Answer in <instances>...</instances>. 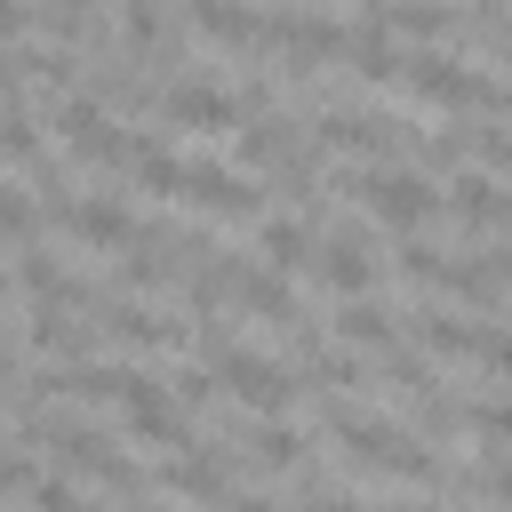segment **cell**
Returning <instances> with one entry per match:
<instances>
[{"label":"cell","mask_w":512,"mask_h":512,"mask_svg":"<svg viewBox=\"0 0 512 512\" xmlns=\"http://www.w3.org/2000/svg\"><path fill=\"white\" fill-rule=\"evenodd\" d=\"M328 432L344 440V456L376 464V472H400V480H440V464L416 448L408 424H376V416H352V408H328Z\"/></svg>","instance_id":"obj_1"},{"label":"cell","mask_w":512,"mask_h":512,"mask_svg":"<svg viewBox=\"0 0 512 512\" xmlns=\"http://www.w3.org/2000/svg\"><path fill=\"white\" fill-rule=\"evenodd\" d=\"M344 192H360V208L368 216H384V224H400V232H424L432 216H440V192L424 184V176H408V168H368V176H352Z\"/></svg>","instance_id":"obj_2"},{"label":"cell","mask_w":512,"mask_h":512,"mask_svg":"<svg viewBox=\"0 0 512 512\" xmlns=\"http://www.w3.org/2000/svg\"><path fill=\"white\" fill-rule=\"evenodd\" d=\"M400 80H408L424 104H448V112H464V104H472V112H496V80H488V72H464V64H456V56H440V48L408 56V64H400Z\"/></svg>","instance_id":"obj_3"},{"label":"cell","mask_w":512,"mask_h":512,"mask_svg":"<svg viewBox=\"0 0 512 512\" xmlns=\"http://www.w3.org/2000/svg\"><path fill=\"white\" fill-rule=\"evenodd\" d=\"M216 384H224L240 408H256V416H280V408L296 400L288 368H280V360H264V352H240V344H224V352H216Z\"/></svg>","instance_id":"obj_4"},{"label":"cell","mask_w":512,"mask_h":512,"mask_svg":"<svg viewBox=\"0 0 512 512\" xmlns=\"http://www.w3.org/2000/svg\"><path fill=\"white\" fill-rule=\"evenodd\" d=\"M176 200H192V208H208V216H232V224H256V184L248 176H232V168H216V160H184V176H176Z\"/></svg>","instance_id":"obj_5"},{"label":"cell","mask_w":512,"mask_h":512,"mask_svg":"<svg viewBox=\"0 0 512 512\" xmlns=\"http://www.w3.org/2000/svg\"><path fill=\"white\" fill-rule=\"evenodd\" d=\"M264 40H272V48H280L296 72H312V64L344 56V24L312 16V8H280V16H264Z\"/></svg>","instance_id":"obj_6"},{"label":"cell","mask_w":512,"mask_h":512,"mask_svg":"<svg viewBox=\"0 0 512 512\" xmlns=\"http://www.w3.org/2000/svg\"><path fill=\"white\" fill-rule=\"evenodd\" d=\"M416 336H424V352H440V360H480L488 376L504 368V328H496V320H448V312H424Z\"/></svg>","instance_id":"obj_7"},{"label":"cell","mask_w":512,"mask_h":512,"mask_svg":"<svg viewBox=\"0 0 512 512\" xmlns=\"http://www.w3.org/2000/svg\"><path fill=\"white\" fill-rule=\"evenodd\" d=\"M160 112H168V128H200V136L240 128V96H224V88H208V80H176V88L160 96Z\"/></svg>","instance_id":"obj_8"},{"label":"cell","mask_w":512,"mask_h":512,"mask_svg":"<svg viewBox=\"0 0 512 512\" xmlns=\"http://www.w3.org/2000/svg\"><path fill=\"white\" fill-rule=\"evenodd\" d=\"M320 144L328 152H352V160H392L400 152V120H384V112H328L320 120Z\"/></svg>","instance_id":"obj_9"},{"label":"cell","mask_w":512,"mask_h":512,"mask_svg":"<svg viewBox=\"0 0 512 512\" xmlns=\"http://www.w3.org/2000/svg\"><path fill=\"white\" fill-rule=\"evenodd\" d=\"M312 272H320L336 296H368V288H376V264H368V240H360V232L312 240Z\"/></svg>","instance_id":"obj_10"},{"label":"cell","mask_w":512,"mask_h":512,"mask_svg":"<svg viewBox=\"0 0 512 512\" xmlns=\"http://www.w3.org/2000/svg\"><path fill=\"white\" fill-rule=\"evenodd\" d=\"M120 400H128V432H136V440H152V448L184 440V416H176V400H168V392H160L152 376H136V384L120 392Z\"/></svg>","instance_id":"obj_11"},{"label":"cell","mask_w":512,"mask_h":512,"mask_svg":"<svg viewBox=\"0 0 512 512\" xmlns=\"http://www.w3.org/2000/svg\"><path fill=\"white\" fill-rule=\"evenodd\" d=\"M440 288H448V296H464V304H480V312H496V304H504V256H496V248H480V256L448 264V272H440Z\"/></svg>","instance_id":"obj_12"},{"label":"cell","mask_w":512,"mask_h":512,"mask_svg":"<svg viewBox=\"0 0 512 512\" xmlns=\"http://www.w3.org/2000/svg\"><path fill=\"white\" fill-rule=\"evenodd\" d=\"M192 24H200L216 48H264V16L240 8V0H192Z\"/></svg>","instance_id":"obj_13"},{"label":"cell","mask_w":512,"mask_h":512,"mask_svg":"<svg viewBox=\"0 0 512 512\" xmlns=\"http://www.w3.org/2000/svg\"><path fill=\"white\" fill-rule=\"evenodd\" d=\"M232 296H240V312H264L272 328H296V288L280 280V272H232Z\"/></svg>","instance_id":"obj_14"},{"label":"cell","mask_w":512,"mask_h":512,"mask_svg":"<svg viewBox=\"0 0 512 512\" xmlns=\"http://www.w3.org/2000/svg\"><path fill=\"white\" fill-rule=\"evenodd\" d=\"M104 328H112L120 344H136V352H176V344H184V328L160 320V312H144V304H104Z\"/></svg>","instance_id":"obj_15"},{"label":"cell","mask_w":512,"mask_h":512,"mask_svg":"<svg viewBox=\"0 0 512 512\" xmlns=\"http://www.w3.org/2000/svg\"><path fill=\"white\" fill-rule=\"evenodd\" d=\"M440 208H448L456 224H472V232H496V224H504V192H496V176H456Z\"/></svg>","instance_id":"obj_16"},{"label":"cell","mask_w":512,"mask_h":512,"mask_svg":"<svg viewBox=\"0 0 512 512\" xmlns=\"http://www.w3.org/2000/svg\"><path fill=\"white\" fill-rule=\"evenodd\" d=\"M64 224H72V240H88V248H120L136 216H128L120 200H72V208H64Z\"/></svg>","instance_id":"obj_17"},{"label":"cell","mask_w":512,"mask_h":512,"mask_svg":"<svg viewBox=\"0 0 512 512\" xmlns=\"http://www.w3.org/2000/svg\"><path fill=\"white\" fill-rule=\"evenodd\" d=\"M256 248L272 256V272H304V264H312V224H296V216H256Z\"/></svg>","instance_id":"obj_18"},{"label":"cell","mask_w":512,"mask_h":512,"mask_svg":"<svg viewBox=\"0 0 512 512\" xmlns=\"http://www.w3.org/2000/svg\"><path fill=\"white\" fill-rule=\"evenodd\" d=\"M456 0H400L384 8V32H416V40H456Z\"/></svg>","instance_id":"obj_19"},{"label":"cell","mask_w":512,"mask_h":512,"mask_svg":"<svg viewBox=\"0 0 512 512\" xmlns=\"http://www.w3.org/2000/svg\"><path fill=\"white\" fill-rule=\"evenodd\" d=\"M240 160L248 168H288L296 160V128L288 120H240Z\"/></svg>","instance_id":"obj_20"},{"label":"cell","mask_w":512,"mask_h":512,"mask_svg":"<svg viewBox=\"0 0 512 512\" xmlns=\"http://www.w3.org/2000/svg\"><path fill=\"white\" fill-rule=\"evenodd\" d=\"M344 344H360V352H384V344H400V328H392V312H376V304H360V296H344Z\"/></svg>","instance_id":"obj_21"},{"label":"cell","mask_w":512,"mask_h":512,"mask_svg":"<svg viewBox=\"0 0 512 512\" xmlns=\"http://www.w3.org/2000/svg\"><path fill=\"white\" fill-rule=\"evenodd\" d=\"M160 488H168V496H232L224 464H208V456H176V464L160 472Z\"/></svg>","instance_id":"obj_22"},{"label":"cell","mask_w":512,"mask_h":512,"mask_svg":"<svg viewBox=\"0 0 512 512\" xmlns=\"http://www.w3.org/2000/svg\"><path fill=\"white\" fill-rule=\"evenodd\" d=\"M56 128H64V144H72V152H88L112 120H104V104H96V96H64V104H56Z\"/></svg>","instance_id":"obj_23"},{"label":"cell","mask_w":512,"mask_h":512,"mask_svg":"<svg viewBox=\"0 0 512 512\" xmlns=\"http://www.w3.org/2000/svg\"><path fill=\"white\" fill-rule=\"evenodd\" d=\"M0 152H8V160H24V168H40V160H48L40 120H32V112H16V104H0Z\"/></svg>","instance_id":"obj_24"},{"label":"cell","mask_w":512,"mask_h":512,"mask_svg":"<svg viewBox=\"0 0 512 512\" xmlns=\"http://www.w3.org/2000/svg\"><path fill=\"white\" fill-rule=\"evenodd\" d=\"M128 168H136V184H144V192L176 200V176H184V160H176V152H160V144H136V152H128Z\"/></svg>","instance_id":"obj_25"},{"label":"cell","mask_w":512,"mask_h":512,"mask_svg":"<svg viewBox=\"0 0 512 512\" xmlns=\"http://www.w3.org/2000/svg\"><path fill=\"white\" fill-rule=\"evenodd\" d=\"M296 456H304V440L288 424H256V464H296Z\"/></svg>","instance_id":"obj_26"},{"label":"cell","mask_w":512,"mask_h":512,"mask_svg":"<svg viewBox=\"0 0 512 512\" xmlns=\"http://www.w3.org/2000/svg\"><path fill=\"white\" fill-rule=\"evenodd\" d=\"M440 272H448V264H440L424 240H408V248H400V280H416V288H440Z\"/></svg>","instance_id":"obj_27"},{"label":"cell","mask_w":512,"mask_h":512,"mask_svg":"<svg viewBox=\"0 0 512 512\" xmlns=\"http://www.w3.org/2000/svg\"><path fill=\"white\" fill-rule=\"evenodd\" d=\"M0 232H8V240H24V232H32V200H24V192H8V184H0Z\"/></svg>","instance_id":"obj_28"},{"label":"cell","mask_w":512,"mask_h":512,"mask_svg":"<svg viewBox=\"0 0 512 512\" xmlns=\"http://www.w3.org/2000/svg\"><path fill=\"white\" fill-rule=\"evenodd\" d=\"M176 392H184V400H192V408H200V400H208V392H216V376H200V368H184V376H176Z\"/></svg>","instance_id":"obj_29"},{"label":"cell","mask_w":512,"mask_h":512,"mask_svg":"<svg viewBox=\"0 0 512 512\" xmlns=\"http://www.w3.org/2000/svg\"><path fill=\"white\" fill-rule=\"evenodd\" d=\"M0 496H32V472H24V464H8V456H0Z\"/></svg>","instance_id":"obj_30"},{"label":"cell","mask_w":512,"mask_h":512,"mask_svg":"<svg viewBox=\"0 0 512 512\" xmlns=\"http://www.w3.org/2000/svg\"><path fill=\"white\" fill-rule=\"evenodd\" d=\"M24 24H32V8H16V0H0V40H16Z\"/></svg>","instance_id":"obj_31"},{"label":"cell","mask_w":512,"mask_h":512,"mask_svg":"<svg viewBox=\"0 0 512 512\" xmlns=\"http://www.w3.org/2000/svg\"><path fill=\"white\" fill-rule=\"evenodd\" d=\"M16 88H24V72H16L8 56H0V104H16Z\"/></svg>","instance_id":"obj_32"},{"label":"cell","mask_w":512,"mask_h":512,"mask_svg":"<svg viewBox=\"0 0 512 512\" xmlns=\"http://www.w3.org/2000/svg\"><path fill=\"white\" fill-rule=\"evenodd\" d=\"M0 376H8V344H0Z\"/></svg>","instance_id":"obj_33"},{"label":"cell","mask_w":512,"mask_h":512,"mask_svg":"<svg viewBox=\"0 0 512 512\" xmlns=\"http://www.w3.org/2000/svg\"><path fill=\"white\" fill-rule=\"evenodd\" d=\"M0 288H8V272H0Z\"/></svg>","instance_id":"obj_34"}]
</instances>
